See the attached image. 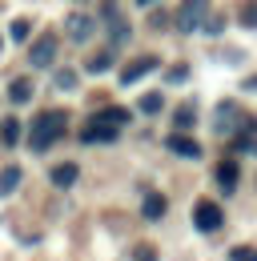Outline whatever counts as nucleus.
<instances>
[{
    "mask_svg": "<svg viewBox=\"0 0 257 261\" xmlns=\"http://www.w3.org/2000/svg\"><path fill=\"white\" fill-rule=\"evenodd\" d=\"M64 117L61 109H53V113H40L36 121H32V133H29V145H32V153H44L48 145H57L64 137Z\"/></svg>",
    "mask_w": 257,
    "mask_h": 261,
    "instance_id": "obj_1",
    "label": "nucleus"
},
{
    "mask_svg": "<svg viewBox=\"0 0 257 261\" xmlns=\"http://www.w3.org/2000/svg\"><path fill=\"white\" fill-rule=\"evenodd\" d=\"M205 20H209V0H181V8H177V29L181 33L205 29Z\"/></svg>",
    "mask_w": 257,
    "mask_h": 261,
    "instance_id": "obj_2",
    "label": "nucleus"
},
{
    "mask_svg": "<svg viewBox=\"0 0 257 261\" xmlns=\"http://www.w3.org/2000/svg\"><path fill=\"white\" fill-rule=\"evenodd\" d=\"M221 221H225V213H221V205H217V201H197V205H193V225L201 229V233L221 229Z\"/></svg>",
    "mask_w": 257,
    "mask_h": 261,
    "instance_id": "obj_3",
    "label": "nucleus"
},
{
    "mask_svg": "<svg viewBox=\"0 0 257 261\" xmlns=\"http://www.w3.org/2000/svg\"><path fill=\"white\" fill-rule=\"evenodd\" d=\"M53 61H57V36L44 33L40 40H32V48H29V65H32V68H48Z\"/></svg>",
    "mask_w": 257,
    "mask_h": 261,
    "instance_id": "obj_4",
    "label": "nucleus"
},
{
    "mask_svg": "<svg viewBox=\"0 0 257 261\" xmlns=\"http://www.w3.org/2000/svg\"><path fill=\"white\" fill-rule=\"evenodd\" d=\"M117 133H121L117 125H109V121L93 117V121L81 129V141H85V145H93V141H105V145H109V141H117Z\"/></svg>",
    "mask_w": 257,
    "mask_h": 261,
    "instance_id": "obj_5",
    "label": "nucleus"
},
{
    "mask_svg": "<svg viewBox=\"0 0 257 261\" xmlns=\"http://www.w3.org/2000/svg\"><path fill=\"white\" fill-rule=\"evenodd\" d=\"M93 29H96L93 16H81V12H72V16L64 20V33H68V40H76V44H81V40H89Z\"/></svg>",
    "mask_w": 257,
    "mask_h": 261,
    "instance_id": "obj_6",
    "label": "nucleus"
},
{
    "mask_svg": "<svg viewBox=\"0 0 257 261\" xmlns=\"http://www.w3.org/2000/svg\"><path fill=\"white\" fill-rule=\"evenodd\" d=\"M165 149H169V153H177V157H189V161L201 157V145H197L193 137H181V133H173V137L165 141Z\"/></svg>",
    "mask_w": 257,
    "mask_h": 261,
    "instance_id": "obj_7",
    "label": "nucleus"
},
{
    "mask_svg": "<svg viewBox=\"0 0 257 261\" xmlns=\"http://www.w3.org/2000/svg\"><path fill=\"white\" fill-rule=\"evenodd\" d=\"M157 65H161L157 57H141V61H133V65H125V68H121V85H133V81H141L145 72H153Z\"/></svg>",
    "mask_w": 257,
    "mask_h": 261,
    "instance_id": "obj_8",
    "label": "nucleus"
},
{
    "mask_svg": "<svg viewBox=\"0 0 257 261\" xmlns=\"http://www.w3.org/2000/svg\"><path fill=\"white\" fill-rule=\"evenodd\" d=\"M165 209H169V201H165L161 193H145V201H141L145 221H161V217H165Z\"/></svg>",
    "mask_w": 257,
    "mask_h": 261,
    "instance_id": "obj_9",
    "label": "nucleus"
},
{
    "mask_svg": "<svg viewBox=\"0 0 257 261\" xmlns=\"http://www.w3.org/2000/svg\"><path fill=\"white\" fill-rule=\"evenodd\" d=\"M76 177H81L76 165H57V169H53V185H57V189H72Z\"/></svg>",
    "mask_w": 257,
    "mask_h": 261,
    "instance_id": "obj_10",
    "label": "nucleus"
},
{
    "mask_svg": "<svg viewBox=\"0 0 257 261\" xmlns=\"http://www.w3.org/2000/svg\"><path fill=\"white\" fill-rule=\"evenodd\" d=\"M8 100H12V105H29L32 100V81L29 76H20V81L8 85Z\"/></svg>",
    "mask_w": 257,
    "mask_h": 261,
    "instance_id": "obj_11",
    "label": "nucleus"
},
{
    "mask_svg": "<svg viewBox=\"0 0 257 261\" xmlns=\"http://www.w3.org/2000/svg\"><path fill=\"white\" fill-rule=\"evenodd\" d=\"M217 185H221L225 193L237 189V161H221L217 165Z\"/></svg>",
    "mask_w": 257,
    "mask_h": 261,
    "instance_id": "obj_12",
    "label": "nucleus"
},
{
    "mask_svg": "<svg viewBox=\"0 0 257 261\" xmlns=\"http://www.w3.org/2000/svg\"><path fill=\"white\" fill-rule=\"evenodd\" d=\"M24 181V173L16 169V165H8L4 173H0V197H8V193H16V185Z\"/></svg>",
    "mask_w": 257,
    "mask_h": 261,
    "instance_id": "obj_13",
    "label": "nucleus"
},
{
    "mask_svg": "<svg viewBox=\"0 0 257 261\" xmlns=\"http://www.w3.org/2000/svg\"><path fill=\"white\" fill-rule=\"evenodd\" d=\"M96 117H100V121H109V125H117V129H121V125H125V121H128V109H121V105H113V109H100V113H96Z\"/></svg>",
    "mask_w": 257,
    "mask_h": 261,
    "instance_id": "obj_14",
    "label": "nucleus"
},
{
    "mask_svg": "<svg viewBox=\"0 0 257 261\" xmlns=\"http://www.w3.org/2000/svg\"><path fill=\"white\" fill-rule=\"evenodd\" d=\"M0 141H4L8 149H16V145H20V125H16V121H4V125H0Z\"/></svg>",
    "mask_w": 257,
    "mask_h": 261,
    "instance_id": "obj_15",
    "label": "nucleus"
},
{
    "mask_svg": "<svg viewBox=\"0 0 257 261\" xmlns=\"http://www.w3.org/2000/svg\"><path fill=\"white\" fill-rule=\"evenodd\" d=\"M29 33H32V24H29V20H16V24L8 29V36H12L16 44H24V40H29Z\"/></svg>",
    "mask_w": 257,
    "mask_h": 261,
    "instance_id": "obj_16",
    "label": "nucleus"
},
{
    "mask_svg": "<svg viewBox=\"0 0 257 261\" xmlns=\"http://www.w3.org/2000/svg\"><path fill=\"white\" fill-rule=\"evenodd\" d=\"M161 93H149V97H141V113H161Z\"/></svg>",
    "mask_w": 257,
    "mask_h": 261,
    "instance_id": "obj_17",
    "label": "nucleus"
},
{
    "mask_svg": "<svg viewBox=\"0 0 257 261\" xmlns=\"http://www.w3.org/2000/svg\"><path fill=\"white\" fill-rule=\"evenodd\" d=\"M229 261H257V249L253 245H237V249L229 253Z\"/></svg>",
    "mask_w": 257,
    "mask_h": 261,
    "instance_id": "obj_18",
    "label": "nucleus"
},
{
    "mask_svg": "<svg viewBox=\"0 0 257 261\" xmlns=\"http://www.w3.org/2000/svg\"><path fill=\"white\" fill-rule=\"evenodd\" d=\"M57 89H76V72H72V68H61V72H57Z\"/></svg>",
    "mask_w": 257,
    "mask_h": 261,
    "instance_id": "obj_19",
    "label": "nucleus"
},
{
    "mask_svg": "<svg viewBox=\"0 0 257 261\" xmlns=\"http://www.w3.org/2000/svg\"><path fill=\"white\" fill-rule=\"evenodd\" d=\"M193 125V105H181L177 109V129H189Z\"/></svg>",
    "mask_w": 257,
    "mask_h": 261,
    "instance_id": "obj_20",
    "label": "nucleus"
},
{
    "mask_svg": "<svg viewBox=\"0 0 257 261\" xmlns=\"http://www.w3.org/2000/svg\"><path fill=\"white\" fill-rule=\"evenodd\" d=\"M241 20H245L249 29H257V0H249V4L241 8Z\"/></svg>",
    "mask_w": 257,
    "mask_h": 261,
    "instance_id": "obj_21",
    "label": "nucleus"
},
{
    "mask_svg": "<svg viewBox=\"0 0 257 261\" xmlns=\"http://www.w3.org/2000/svg\"><path fill=\"white\" fill-rule=\"evenodd\" d=\"M109 65H113V61H109V53H96L93 61H89V72H105Z\"/></svg>",
    "mask_w": 257,
    "mask_h": 261,
    "instance_id": "obj_22",
    "label": "nucleus"
},
{
    "mask_svg": "<svg viewBox=\"0 0 257 261\" xmlns=\"http://www.w3.org/2000/svg\"><path fill=\"white\" fill-rule=\"evenodd\" d=\"M133 261H157V253H153V245H137V253H133Z\"/></svg>",
    "mask_w": 257,
    "mask_h": 261,
    "instance_id": "obj_23",
    "label": "nucleus"
},
{
    "mask_svg": "<svg viewBox=\"0 0 257 261\" xmlns=\"http://www.w3.org/2000/svg\"><path fill=\"white\" fill-rule=\"evenodd\" d=\"M137 4H141V8H149V4H157V0H137Z\"/></svg>",
    "mask_w": 257,
    "mask_h": 261,
    "instance_id": "obj_24",
    "label": "nucleus"
},
{
    "mask_svg": "<svg viewBox=\"0 0 257 261\" xmlns=\"http://www.w3.org/2000/svg\"><path fill=\"white\" fill-rule=\"evenodd\" d=\"M81 4H85V0H81Z\"/></svg>",
    "mask_w": 257,
    "mask_h": 261,
    "instance_id": "obj_25",
    "label": "nucleus"
}]
</instances>
